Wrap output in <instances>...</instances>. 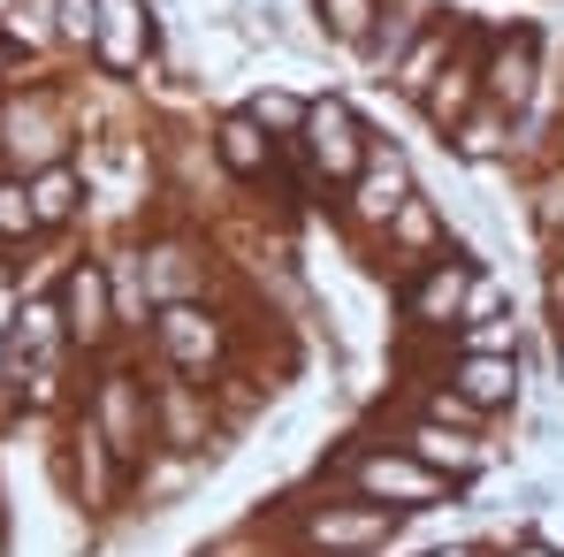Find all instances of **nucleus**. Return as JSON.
<instances>
[{"mask_svg": "<svg viewBox=\"0 0 564 557\" xmlns=\"http://www.w3.org/2000/svg\"><path fill=\"white\" fill-rule=\"evenodd\" d=\"M275 535H282V550H290V557H375V550H389V543L404 535V519L381 512V504H367V496L321 489V496L282 504Z\"/></svg>", "mask_w": 564, "mask_h": 557, "instance_id": "f257e3e1", "label": "nucleus"}, {"mask_svg": "<svg viewBox=\"0 0 564 557\" xmlns=\"http://www.w3.org/2000/svg\"><path fill=\"white\" fill-rule=\"evenodd\" d=\"M328 489H344V496H367L381 512H397V519H420V512H443L458 489L435 473V465H420L404 443H344L336 465H328Z\"/></svg>", "mask_w": 564, "mask_h": 557, "instance_id": "f03ea898", "label": "nucleus"}, {"mask_svg": "<svg viewBox=\"0 0 564 557\" xmlns=\"http://www.w3.org/2000/svg\"><path fill=\"white\" fill-rule=\"evenodd\" d=\"M77 99L54 85V69H39L31 85L8 93V130H0V153L15 176H39V169H62L77 161Z\"/></svg>", "mask_w": 564, "mask_h": 557, "instance_id": "7ed1b4c3", "label": "nucleus"}, {"mask_svg": "<svg viewBox=\"0 0 564 557\" xmlns=\"http://www.w3.org/2000/svg\"><path fill=\"white\" fill-rule=\"evenodd\" d=\"M77 405L93 413V428L107 436V451H115V459L130 465V473H138V465H145L153 451H161V443H153V382H145V374L130 367L122 352H115V360H99V367L85 374Z\"/></svg>", "mask_w": 564, "mask_h": 557, "instance_id": "20e7f679", "label": "nucleus"}, {"mask_svg": "<svg viewBox=\"0 0 564 557\" xmlns=\"http://www.w3.org/2000/svg\"><path fill=\"white\" fill-rule=\"evenodd\" d=\"M153 360L161 374H184V382H214V374L237 367V321L206 298H184V306H161L153 313Z\"/></svg>", "mask_w": 564, "mask_h": 557, "instance_id": "39448f33", "label": "nucleus"}, {"mask_svg": "<svg viewBox=\"0 0 564 557\" xmlns=\"http://www.w3.org/2000/svg\"><path fill=\"white\" fill-rule=\"evenodd\" d=\"M54 481H62V504H77V512H122L130 504V465L107 451V436L93 428V413L77 405V413H62V451H54Z\"/></svg>", "mask_w": 564, "mask_h": 557, "instance_id": "423d86ee", "label": "nucleus"}, {"mask_svg": "<svg viewBox=\"0 0 564 557\" xmlns=\"http://www.w3.org/2000/svg\"><path fill=\"white\" fill-rule=\"evenodd\" d=\"M297 161H305V176L328 191H351V176L367 169V153H375V138H367V122H359V107L336 93H321L305 107V130H297V146H290Z\"/></svg>", "mask_w": 564, "mask_h": 557, "instance_id": "0eeeda50", "label": "nucleus"}, {"mask_svg": "<svg viewBox=\"0 0 564 557\" xmlns=\"http://www.w3.org/2000/svg\"><path fill=\"white\" fill-rule=\"evenodd\" d=\"M473 282H480V268H473L466 253H435V260L404 268V282H397V313H404V329H420V336H451V329H466Z\"/></svg>", "mask_w": 564, "mask_h": 557, "instance_id": "6e6552de", "label": "nucleus"}, {"mask_svg": "<svg viewBox=\"0 0 564 557\" xmlns=\"http://www.w3.org/2000/svg\"><path fill=\"white\" fill-rule=\"evenodd\" d=\"M221 436H229V413H221L214 382H184V374H161L153 382V443L161 451L206 459Z\"/></svg>", "mask_w": 564, "mask_h": 557, "instance_id": "1a4fd4ad", "label": "nucleus"}, {"mask_svg": "<svg viewBox=\"0 0 564 557\" xmlns=\"http://www.w3.org/2000/svg\"><path fill=\"white\" fill-rule=\"evenodd\" d=\"M54 298H62L69 344H77L85 360H115V352H122V321H115V282H107V260H69L62 282H54Z\"/></svg>", "mask_w": 564, "mask_h": 557, "instance_id": "9d476101", "label": "nucleus"}, {"mask_svg": "<svg viewBox=\"0 0 564 557\" xmlns=\"http://www.w3.org/2000/svg\"><path fill=\"white\" fill-rule=\"evenodd\" d=\"M77 344H69V321H62V298L54 290H23L0 321V367H69Z\"/></svg>", "mask_w": 564, "mask_h": 557, "instance_id": "9b49d317", "label": "nucleus"}, {"mask_svg": "<svg viewBox=\"0 0 564 557\" xmlns=\"http://www.w3.org/2000/svg\"><path fill=\"white\" fill-rule=\"evenodd\" d=\"M397 443L420 465H435L451 489H466V481H480V473L503 465V451H496L480 428H443V420H427V413H404V420H397Z\"/></svg>", "mask_w": 564, "mask_h": 557, "instance_id": "f8f14e48", "label": "nucleus"}, {"mask_svg": "<svg viewBox=\"0 0 564 557\" xmlns=\"http://www.w3.org/2000/svg\"><path fill=\"white\" fill-rule=\"evenodd\" d=\"M153 0H99V39H93V69L115 85H138L161 54H153Z\"/></svg>", "mask_w": 564, "mask_h": 557, "instance_id": "ddd939ff", "label": "nucleus"}, {"mask_svg": "<svg viewBox=\"0 0 564 557\" xmlns=\"http://www.w3.org/2000/svg\"><path fill=\"white\" fill-rule=\"evenodd\" d=\"M412 191H420V184H412V161H404V146H381V138H375L367 169L351 176V191H344V222H351V237H381Z\"/></svg>", "mask_w": 564, "mask_h": 557, "instance_id": "4468645a", "label": "nucleus"}, {"mask_svg": "<svg viewBox=\"0 0 564 557\" xmlns=\"http://www.w3.org/2000/svg\"><path fill=\"white\" fill-rule=\"evenodd\" d=\"M206 146H214V169H221V184H268L282 169V146L268 138V122L252 115V107H221L214 122H206Z\"/></svg>", "mask_w": 564, "mask_h": 557, "instance_id": "2eb2a0df", "label": "nucleus"}, {"mask_svg": "<svg viewBox=\"0 0 564 557\" xmlns=\"http://www.w3.org/2000/svg\"><path fill=\"white\" fill-rule=\"evenodd\" d=\"M542 93V46H534V31H511V39H496L488 54H480V99L488 107H503L511 122L534 107Z\"/></svg>", "mask_w": 564, "mask_h": 557, "instance_id": "dca6fc26", "label": "nucleus"}, {"mask_svg": "<svg viewBox=\"0 0 564 557\" xmlns=\"http://www.w3.org/2000/svg\"><path fill=\"white\" fill-rule=\"evenodd\" d=\"M145 282H153V306L206 298V282H214V253H206L198 237H145Z\"/></svg>", "mask_w": 564, "mask_h": 557, "instance_id": "f3484780", "label": "nucleus"}, {"mask_svg": "<svg viewBox=\"0 0 564 557\" xmlns=\"http://www.w3.org/2000/svg\"><path fill=\"white\" fill-rule=\"evenodd\" d=\"M458 46H466V39H458V23L427 15V23H420V39H412V46L389 62V77H381V85H389L397 99H412V107H420V99H427V85L451 69V54H458Z\"/></svg>", "mask_w": 564, "mask_h": 557, "instance_id": "a211bd4d", "label": "nucleus"}, {"mask_svg": "<svg viewBox=\"0 0 564 557\" xmlns=\"http://www.w3.org/2000/svg\"><path fill=\"white\" fill-rule=\"evenodd\" d=\"M443 382H451L466 405H480L488 420H503V413L519 405V360H496V352H451Z\"/></svg>", "mask_w": 564, "mask_h": 557, "instance_id": "6ab92c4d", "label": "nucleus"}, {"mask_svg": "<svg viewBox=\"0 0 564 557\" xmlns=\"http://www.w3.org/2000/svg\"><path fill=\"white\" fill-rule=\"evenodd\" d=\"M389 260H404V268H420V260H435V253H451V222H443V206L427 199V191H412L404 206H397V222L375 237Z\"/></svg>", "mask_w": 564, "mask_h": 557, "instance_id": "aec40b11", "label": "nucleus"}, {"mask_svg": "<svg viewBox=\"0 0 564 557\" xmlns=\"http://www.w3.org/2000/svg\"><path fill=\"white\" fill-rule=\"evenodd\" d=\"M23 184H31V206H39V229H46V237L93 214V169H85V161L39 169V176H23Z\"/></svg>", "mask_w": 564, "mask_h": 557, "instance_id": "412c9836", "label": "nucleus"}, {"mask_svg": "<svg viewBox=\"0 0 564 557\" xmlns=\"http://www.w3.org/2000/svg\"><path fill=\"white\" fill-rule=\"evenodd\" d=\"M473 107H480V46H458V54H451V69L427 85L420 115H427V122L443 130V146H451V138H458V122H466Z\"/></svg>", "mask_w": 564, "mask_h": 557, "instance_id": "4be33fe9", "label": "nucleus"}, {"mask_svg": "<svg viewBox=\"0 0 564 557\" xmlns=\"http://www.w3.org/2000/svg\"><path fill=\"white\" fill-rule=\"evenodd\" d=\"M107 260V282H115V321H122V344L130 336H153V282H145V245H115L99 253Z\"/></svg>", "mask_w": 564, "mask_h": 557, "instance_id": "5701e85b", "label": "nucleus"}, {"mask_svg": "<svg viewBox=\"0 0 564 557\" xmlns=\"http://www.w3.org/2000/svg\"><path fill=\"white\" fill-rule=\"evenodd\" d=\"M0 31L15 39V54L31 69H54L62 62V23H54V0H8L0 8Z\"/></svg>", "mask_w": 564, "mask_h": 557, "instance_id": "b1692460", "label": "nucleus"}, {"mask_svg": "<svg viewBox=\"0 0 564 557\" xmlns=\"http://www.w3.org/2000/svg\"><path fill=\"white\" fill-rule=\"evenodd\" d=\"M321 15V39L344 46V54H375L381 23H389V0H313Z\"/></svg>", "mask_w": 564, "mask_h": 557, "instance_id": "393cba45", "label": "nucleus"}, {"mask_svg": "<svg viewBox=\"0 0 564 557\" xmlns=\"http://www.w3.org/2000/svg\"><path fill=\"white\" fill-rule=\"evenodd\" d=\"M198 465H206V459H184V451H153V459L130 473V504H138V512H169V504L184 496L191 481H198Z\"/></svg>", "mask_w": 564, "mask_h": 557, "instance_id": "a878e982", "label": "nucleus"}, {"mask_svg": "<svg viewBox=\"0 0 564 557\" xmlns=\"http://www.w3.org/2000/svg\"><path fill=\"white\" fill-rule=\"evenodd\" d=\"M237 107H252V115L268 122V138H275L282 153H290V146H297V130H305V107H313V99L290 93V85H268V77H260V85L237 99Z\"/></svg>", "mask_w": 564, "mask_h": 557, "instance_id": "bb28decb", "label": "nucleus"}, {"mask_svg": "<svg viewBox=\"0 0 564 557\" xmlns=\"http://www.w3.org/2000/svg\"><path fill=\"white\" fill-rule=\"evenodd\" d=\"M451 146H458V161H473V169L503 161V153H511V115L480 99V107H473L466 122H458V138H451Z\"/></svg>", "mask_w": 564, "mask_h": 557, "instance_id": "cd10ccee", "label": "nucleus"}, {"mask_svg": "<svg viewBox=\"0 0 564 557\" xmlns=\"http://www.w3.org/2000/svg\"><path fill=\"white\" fill-rule=\"evenodd\" d=\"M46 237L39 229V206H31V184L23 176H0V245H31Z\"/></svg>", "mask_w": 564, "mask_h": 557, "instance_id": "c85d7f7f", "label": "nucleus"}, {"mask_svg": "<svg viewBox=\"0 0 564 557\" xmlns=\"http://www.w3.org/2000/svg\"><path fill=\"white\" fill-rule=\"evenodd\" d=\"M458 352H496V360H519V313L466 321V329H458Z\"/></svg>", "mask_w": 564, "mask_h": 557, "instance_id": "c756f323", "label": "nucleus"}, {"mask_svg": "<svg viewBox=\"0 0 564 557\" xmlns=\"http://www.w3.org/2000/svg\"><path fill=\"white\" fill-rule=\"evenodd\" d=\"M54 23H62V54H93L99 0H54Z\"/></svg>", "mask_w": 564, "mask_h": 557, "instance_id": "7c9ffc66", "label": "nucleus"}, {"mask_svg": "<svg viewBox=\"0 0 564 557\" xmlns=\"http://www.w3.org/2000/svg\"><path fill=\"white\" fill-rule=\"evenodd\" d=\"M31 77H39V69H31V62L15 54V39L0 31V93H15V85H31Z\"/></svg>", "mask_w": 564, "mask_h": 557, "instance_id": "2f4dec72", "label": "nucleus"}, {"mask_svg": "<svg viewBox=\"0 0 564 557\" xmlns=\"http://www.w3.org/2000/svg\"><path fill=\"white\" fill-rule=\"evenodd\" d=\"M496 557H564L557 543H542V535H519V543H503Z\"/></svg>", "mask_w": 564, "mask_h": 557, "instance_id": "473e14b6", "label": "nucleus"}, {"mask_svg": "<svg viewBox=\"0 0 564 557\" xmlns=\"http://www.w3.org/2000/svg\"><path fill=\"white\" fill-rule=\"evenodd\" d=\"M427 557H496V550H480V543H435Z\"/></svg>", "mask_w": 564, "mask_h": 557, "instance_id": "72a5a7b5", "label": "nucleus"}, {"mask_svg": "<svg viewBox=\"0 0 564 557\" xmlns=\"http://www.w3.org/2000/svg\"><path fill=\"white\" fill-rule=\"evenodd\" d=\"M557 382H564V336H557Z\"/></svg>", "mask_w": 564, "mask_h": 557, "instance_id": "f704fd0d", "label": "nucleus"}, {"mask_svg": "<svg viewBox=\"0 0 564 557\" xmlns=\"http://www.w3.org/2000/svg\"><path fill=\"white\" fill-rule=\"evenodd\" d=\"M0 176H15V169H8V153H0Z\"/></svg>", "mask_w": 564, "mask_h": 557, "instance_id": "c9c22d12", "label": "nucleus"}, {"mask_svg": "<svg viewBox=\"0 0 564 557\" xmlns=\"http://www.w3.org/2000/svg\"><path fill=\"white\" fill-rule=\"evenodd\" d=\"M0 253H8V245H0Z\"/></svg>", "mask_w": 564, "mask_h": 557, "instance_id": "e433bc0d", "label": "nucleus"}]
</instances>
